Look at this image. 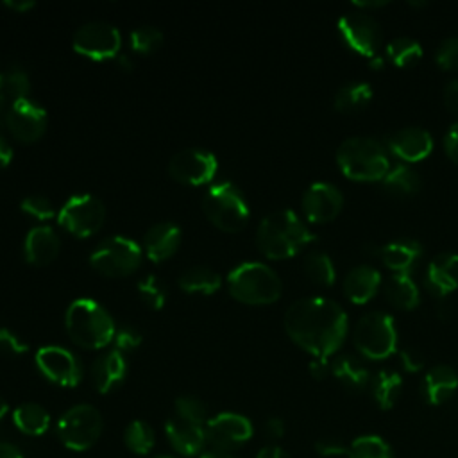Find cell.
<instances>
[{
    "instance_id": "19",
    "label": "cell",
    "mask_w": 458,
    "mask_h": 458,
    "mask_svg": "<svg viewBox=\"0 0 458 458\" xmlns=\"http://www.w3.org/2000/svg\"><path fill=\"white\" fill-rule=\"evenodd\" d=\"M170 445L182 456H195L206 445V426L172 415L165 424Z\"/></svg>"
},
{
    "instance_id": "6",
    "label": "cell",
    "mask_w": 458,
    "mask_h": 458,
    "mask_svg": "<svg viewBox=\"0 0 458 458\" xmlns=\"http://www.w3.org/2000/svg\"><path fill=\"white\" fill-rule=\"evenodd\" d=\"M202 208L211 224L225 233L240 231L249 220V204L240 188L229 181L211 184Z\"/></svg>"
},
{
    "instance_id": "14",
    "label": "cell",
    "mask_w": 458,
    "mask_h": 458,
    "mask_svg": "<svg viewBox=\"0 0 458 458\" xmlns=\"http://www.w3.org/2000/svg\"><path fill=\"white\" fill-rule=\"evenodd\" d=\"M39 372L59 386H75L82 379V365L79 358L59 345H45L36 352Z\"/></svg>"
},
{
    "instance_id": "7",
    "label": "cell",
    "mask_w": 458,
    "mask_h": 458,
    "mask_svg": "<svg viewBox=\"0 0 458 458\" xmlns=\"http://www.w3.org/2000/svg\"><path fill=\"white\" fill-rule=\"evenodd\" d=\"M102 415L91 404H75L57 420V437L72 451H88L102 435Z\"/></svg>"
},
{
    "instance_id": "3",
    "label": "cell",
    "mask_w": 458,
    "mask_h": 458,
    "mask_svg": "<svg viewBox=\"0 0 458 458\" xmlns=\"http://www.w3.org/2000/svg\"><path fill=\"white\" fill-rule=\"evenodd\" d=\"M70 338L84 349H102L114 338L116 326L107 310L93 299H75L64 315Z\"/></svg>"
},
{
    "instance_id": "21",
    "label": "cell",
    "mask_w": 458,
    "mask_h": 458,
    "mask_svg": "<svg viewBox=\"0 0 458 458\" xmlns=\"http://www.w3.org/2000/svg\"><path fill=\"white\" fill-rule=\"evenodd\" d=\"M181 243V229L174 222H157L143 236V252L154 263L168 259Z\"/></svg>"
},
{
    "instance_id": "13",
    "label": "cell",
    "mask_w": 458,
    "mask_h": 458,
    "mask_svg": "<svg viewBox=\"0 0 458 458\" xmlns=\"http://www.w3.org/2000/svg\"><path fill=\"white\" fill-rule=\"evenodd\" d=\"M252 422L234 411L218 413L206 422V444L215 451H231L252 437Z\"/></svg>"
},
{
    "instance_id": "40",
    "label": "cell",
    "mask_w": 458,
    "mask_h": 458,
    "mask_svg": "<svg viewBox=\"0 0 458 458\" xmlns=\"http://www.w3.org/2000/svg\"><path fill=\"white\" fill-rule=\"evenodd\" d=\"M163 43V32L156 27L143 25L131 32V47L140 54H152Z\"/></svg>"
},
{
    "instance_id": "55",
    "label": "cell",
    "mask_w": 458,
    "mask_h": 458,
    "mask_svg": "<svg viewBox=\"0 0 458 458\" xmlns=\"http://www.w3.org/2000/svg\"><path fill=\"white\" fill-rule=\"evenodd\" d=\"M4 5H5V7H9V9H13V11L25 13V11L32 9L36 4H34V2H29V0H25V2H14V0H9V2H4Z\"/></svg>"
},
{
    "instance_id": "50",
    "label": "cell",
    "mask_w": 458,
    "mask_h": 458,
    "mask_svg": "<svg viewBox=\"0 0 458 458\" xmlns=\"http://www.w3.org/2000/svg\"><path fill=\"white\" fill-rule=\"evenodd\" d=\"M310 372L315 379H324L331 372V363L324 358H313L310 363Z\"/></svg>"
},
{
    "instance_id": "33",
    "label": "cell",
    "mask_w": 458,
    "mask_h": 458,
    "mask_svg": "<svg viewBox=\"0 0 458 458\" xmlns=\"http://www.w3.org/2000/svg\"><path fill=\"white\" fill-rule=\"evenodd\" d=\"M386 191L394 195H413L420 190V175L410 165H395L392 166L386 175L381 179Z\"/></svg>"
},
{
    "instance_id": "31",
    "label": "cell",
    "mask_w": 458,
    "mask_h": 458,
    "mask_svg": "<svg viewBox=\"0 0 458 458\" xmlns=\"http://www.w3.org/2000/svg\"><path fill=\"white\" fill-rule=\"evenodd\" d=\"M179 286L188 292V293H202V295H209L215 293L220 288V276L209 268V267H191L188 270H184L179 279H177Z\"/></svg>"
},
{
    "instance_id": "58",
    "label": "cell",
    "mask_w": 458,
    "mask_h": 458,
    "mask_svg": "<svg viewBox=\"0 0 458 458\" xmlns=\"http://www.w3.org/2000/svg\"><path fill=\"white\" fill-rule=\"evenodd\" d=\"M369 64H370V68H374V70H381L383 64H385V57H381V55L377 54V55H374V57L369 59Z\"/></svg>"
},
{
    "instance_id": "25",
    "label": "cell",
    "mask_w": 458,
    "mask_h": 458,
    "mask_svg": "<svg viewBox=\"0 0 458 458\" xmlns=\"http://www.w3.org/2000/svg\"><path fill=\"white\" fill-rule=\"evenodd\" d=\"M458 388V374L449 365H435L431 367L422 379V397L428 404H442L445 403Z\"/></svg>"
},
{
    "instance_id": "48",
    "label": "cell",
    "mask_w": 458,
    "mask_h": 458,
    "mask_svg": "<svg viewBox=\"0 0 458 458\" xmlns=\"http://www.w3.org/2000/svg\"><path fill=\"white\" fill-rule=\"evenodd\" d=\"M399 356H401V363H403V367H404L406 372H417V370H420L422 365H424L420 354L415 352L413 349H403V351L399 352Z\"/></svg>"
},
{
    "instance_id": "42",
    "label": "cell",
    "mask_w": 458,
    "mask_h": 458,
    "mask_svg": "<svg viewBox=\"0 0 458 458\" xmlns=\"http://www.w3.org/2000/svg\"><path fill=\"white\" fill-rule=\"evenodd\" d=\"M21 211L36 220H50L55 215L52 202L43 195H29L20 204Z\"/></svg>"
},
{
    "instance_id": "51",
    "label": "cell",
    "mask_w": 458,
    "mask_h": 458,
    "mask_svg": "<svg viewBox=\"0 0 458 458\" xmlns=\"http://www.w3.org/2000/svg\"><path fill=\"white\" fill-rule=\"evenodd\" d=\"M265 431L270 438H281L284 435V422L277 417H272L265 424Z\"/></svg>"
},
{
    "instance_id": "8",
    "label": "cell",
    "mask_w": 458,
    "mask_h": 458,
    "mask_svg": "<svg viewBox=\"0 0 458 458\" xmlns=\"http://www.w3.org/2000/svg\"><path fill=\"white\" fill-rule=\"evenodd\" d=\"M354 345L369 360L388 358L397 345L394 318L385 311L365 313L354 327Z\"/></svg>"
},
{
    "instance_id": "41",
    "label": "cell",
    "mask_w": 458,
    "mask_h": 458,
    "mask_svg": "<svg viewBox=\"0 0 458 458\" xmlns=\"http://www.w3.org/2000/svg\"><path fill=\"white\" fill-rule=\"evenodd\" d=\"M138 295L150 310H161L166 301V290L156 276H147L138 283Z\"/></svg>"
},
{
    "instance_id": "56",
    "label": "cell",
    "mask_w": 458,
    "mask_h": 458,
    "mask_svg": "<svg viewBox=\"0 0 458 458\" xmlns=\"http://www.w3.org/2000/svg\"><path fill=\"white\" fill-rule=\"evenodd\" d=\"M388 2H385V0H377V2H354V7H358V11H361V9H377V7H383Z\"/></svg>"
},
{
    "instance_id": "59",
    "label": "cell",
    "mask_w": 458,
    "mask_h": 458,
    "mask_svg": "<svg viewBox=\"0 0 458 458\" xmlns=\"http://www.w3.org/2000/svg\"><path fill=\"white\" fill-rule=\"evenodd\" d=\"M116 63H118V66H120L122 70H131V68H132V63L129 61L127 55H116Z\"/></svg>"
},
{
    "instance_id": "15",
    "label": "cell",
    "mask_w": 458,
    "mask_h": 458,
    "mask_svg": "<svg viewBox=\"0 0 458 458\" xmlns=\"http://www.w3.org/2000/svg\"><path fill=\"white\" fill-rule=\"evenodd\" d=\"M216 157L204 148H184L172 156L168 163L170 175L182 184H206L216 174Z\"/></svg>"
},
{
    "instance_id": "45",
    "label": "cell",
    "mask_w": 458,
    "mask_h": 458,
    "mask_svg": "<svg viewBox=\"0 0 458 458\" xmlns=\"http://www.w3.org/2000/svg\"><path fill=\"white\" fill-rule=\"evenodd\" d=\"M29 351V345L13 331L7 327H0V352L16 356Z\"/></svg>"
},
{
    "instance_id": "5",
    "label": "cell",
    "mask_w": 458,
    "mask_h": 458,
    "mask_svg": "<svg viewBox=\"0 0 458 458\" xmlns=\"http://www.w3.org/2000/svg\"><path fill=\"white\" fill-rule=\"evenodd\" d=\"M229 293L243 304H272L281 297V279L265 263L247 261L231 270L227 277Z\"/></svg>"
},
{
    "instance_id": "38",
    "label": "cell",
    "mask_w": 458,
    "mask_h": 458,
    "mask_svg": "<svg viewBox=\"0 0 458 458\" xmlns=\"http://www.w3.org/2000/svg\"><path fill=\"white\" fill-rule=\"evenodd\" d=\"M123 442L134 454H148L156 444L154 429L145 420H132L125 426Z\"/></svg>"
},
{
    "instance_id": "17",
    "label": "cell",
    "mask_w": 458,
    "mask_h": 458,
    "mask_svg": "<svg viewBox=\"0 0 458 458\" xmlns=\"http://www.w3.org/2000/svg\"><path fill=\"white\" fill-rule=\"evenodd\" d=\"M344 208L342 191L331 182H313L302 195V213L313 224L333 220Z\"/></svg>"
},
{
    "instance_id": "54",
    "label": "cell",
    "mask_w": 458,
    "mask_h": 458,
    "mask_svg": "<svg viewBox=\"0 0 458 458\" xmlns=\"http://www.w3.org/2000/svg\"><path fill=\"white\" fill-rule=\"evenodd\" d=\"M0 458H23L18 445L11 442H0Z\"/></svg>"
},
{
    "instance_id": "60",
    "label": "cell",
    "mask_w": 458,
    "mask_h": 458,
    "mask_svg": "<svg viewBox=\"0 0 458 458\" xmlns=\"http://www.w3.org/2000/svg\"><path fill=\"white\" fill-rule=\"evenodd\" d=\"M7 410H9V406H7V401L0 395V420L4 419V415L7 413Z\"/></svg>"
},
{
    "instance_id": "53",
    "label": "cell",
    "mask_w": 458,
    "mask_h": 458,
    "mask_svg": "<svg viewBox=\"0 0 458 458\" xmlns=\"http://www.w3.org/2000/svg\"><path fill=\"white\" fill-rule=\"evenodd\" d=\"M13 159V148L9 145V141L0 134V168L7 166Z\"/></svg>"
},
{
    "instance_id": "22",
    "label": "cell",
    "mask_w": 458,
    "mask_h": 458,
    "mask_svg": "<svg viewBox=\"0 0 458 458\" xmlns=\"http://www.w3.org/2000/svg\"><path fill=\"white\" fill-rule=\"evenodd\" d=\"M61 249V240L57 233L48 225L32 227L23 242V254L25 259L32 265L43 267L52 263Z\"/></svg>"
},
{
    "instance_id": "36",
    "label": "cell",
    "mask_w": 458,
    "mask_h": 458,
    "mask_svg": "<svg viewBox=\"0 0 458 458\" xmlns=\"http://www.w3.org/2000/svg\"><path fill=\"white\" fill-rule=\"evenodd\" d=\"M347 458H394L392 447L377 435H363L347 444Z\"/></svg>"
},
{
    "instance_id": "29",
    "label": "cell",
    "mask_w": 458,
    "mask_h": 458,
    "mask_svg": "<svg viewBox=\"0 0 458 458\" xmlns=\"http://www.w3.org/2000/svg\"><path fill=\"white\" fill-rule=\"evenodd\" d=\"M331 374L349 390L360 392L363 390L369 383H370V376L369 370L363 367L361 361H358L356 358L345 354V356H338L333 363H331Z\"/></svg>"
},
{
    "instance_id": "26",
    "label": "cell",
    "mask_w": 458,
    "mask_h": 458,
    "mask_svg": "<svg viewBox=\"0 0 458 458\" xmlns=\"http://www.w3.org/2000/svg\"><path fill=\"white\" fill-rule=\"evenodd\" d=\"M422 247L417 240L401 238L388 242L379 249V258L392 272H410L415 261L420 258Z\"/></svg>"
},
{
    "instance_id": "28",
    "label": "cell",
    "mask_w": 458,
    "mask_h": 458,
    "mask_svg": "<svg viewBox=\"0 0 458 458\" xmlns=\"http://www.w3.org/2000/svg\"><path fill=\"white\" fill-rule=\"evenodd\" d=\"M13 422L21 433L30 437H39L48 429L50 415L38 403H23L14 408Z\"/></svg>"
},
{
    "instance_id": "18",
    "label": "cell",
    "mask_w": 458,
    "mask_h": 458,
    "mask_svg": "<svg viewBox=\"0 0 458 458\" xmlns=\"http://www.w3.org/2000/svg\"><path fill=\"white\" fill-rule=\"evenodd\" d=\"M386 147L395 157L406 163H417L433 150V138L422 127H403L388 136Z\"/></svg>"
},
{
    "instance_id": "30",
    "label": "cell",
    "mask_w": 458,
    "mask_h": 458,
    "mask_svg": "<svg viewBox=\"0 0 458 458\" xmlns=\"http://www.w3.org/2000/svg\"><path fill=\"white\" fill-rule=\"evenodd\" d=\"M372 95L374 91L369 82L352 81L338 88V91L335 93L333 106L340 113H354L369 106V102L372 100Z\"/></svg>"
},
{
    "instance_id": "62",
    "label": "cell",
    "mask_w": 458,
    "mask_h": 458,
    "mask_svg": "<svg viewBox=\"0 0 458 458\" xmlns=\"http://www.w3.org/2000/svg\"><path fill=\"white\" fill-rule=\"evenodd\" d=\"M152 458H174V456H152Z\"/></svg>"
},
{
    "instance_id": "20",
    "label": "cell",
    "mask_w": 458,
    "mask_h": 458,
    "mask_svg": "<svg viewBox=\"0 0 458 458\" xmlns=\"http://www.w3.org/2000/svg\"><path fill=\"white\" fill-rule=\"evenodd\" d=\"M426 288L437 295L445 297L458 288V254L444 252L435 256L426 268Z\"/></svg>"
},
{
    "instance_id": "1",
    "label": "cell",
    "mask_w": 458,
    "mask_h": 458,
    "mask_svg": "<svg viewBox=\"0 0 458 458\" xmlns=\"http://www.w3.org/2000/svg\"><path fill=\"white\" fill-rule=\"evenodd\" d=\"M344 308L326 297H304L292 302L284 313L288 336L313 358L327 360L340 349L347 335Z\"/></svg>"
},
{
    "instance_id": "12",
    "label": "cell",
    "mask_w": 458,
    "mask_h": 458,
    "mask_svg": "<svg viewBox=\"0 0 458 458\" xmlns=\"http://www.w3.org/2000/svg\"><path fill=\"white\" fill-rule=\"evenodd\" d=\"M336 29L342 41L356 54H361L367 59L377 55V48L381 45V27L369 13H347L338 20Z\"/></svg>"
},
{
    "instance_id": "46",
    "label": "cell",
    "mask_w": 458,
    "mask_h": 458,
    "mask_svg": "<svg viewBox=\"0 0 458 458\" xmlns=\"http://www.w3.org/2000/svg\"><path fill=\"white\" fill-rule=\"evenodd\" d=\"M315 449L320 456H345L347 453V444L336 440V438H322L315 444Z\"/></svg>"
},
{
    "instance_id": "43",
    "label": "cell",
    "mask_w": 458,
    "mask_h": 458,
    "mask_svg": "<svg viewBox=\"0 0 458 458\" xmlns=\"http://www.w3.org/2000/svg\"><path fill=\"white\" fill-rule=\"evenodd\" d=\"M435 61L442 70H458V36H451L438 45Z\"/></svg>"
},
{
    "instance_id": "23",
    "label": "cell",
    "mask_w": 458,
    "mask_h": 458,
    "mask_svg": "<svg viewBox=\"0 0 458 458\" xmlns=\"http://www.w3.org/2000/svg\"><path fill=\"white\" fill-rule=\"evenodd\" d=\"M127 374V361L123 352L118 349L106 351L100 354L91 367V377L95 383V388L100 394H109L114 390L120 383H123Z\"/></svg>"
},
{
    "instance_id": "9",
    "label": "cell",
    "mask_w": 458,
    "mask_h": 458,
    "mask_svg": "<svg viewBox=\"0 0 458 458\" xmlns=\"http://www.w3.org/2000/svg\"><path fill=\"white\" fill-rule=\"evenodd\" d=\"M143 258V249L127 236H109L98 243L91 252V267L109 277L129 276L134 272Z\"/></svg>"
},
{
    "instance_id": "24",
    "label": "cell",
    "mask_w": 458,
    "mask_h": 458,
    "mask_svg": "<svg viewBox=\"0 0 458 458\" xmlns=\"http://www.w3.org/2000/svg\"><path fill=\"white\" fill-rule=\"evenodd\" d=\"M381 286V274L370 265L351 268L344 279V293L354 304L369 302Z\"/></svg>"
},
{
    "instance_id": "16",
    "label": "cell",
    "mask_w": 458,
    "mask_h": 458,
    "mask_svg": "<svg viewBox=\"0 0 458 458\" xmlns=\"http://www.w3.org/2000/svg\"><path fill=\"white\" fill-rule=\"evenodd\" d=\"M5 125L16 140L23 143L36 141L47 129V111L39 102L32 98L18 100L9 107L5 114Z\"/></svg>"
},
{
    "instance_id": "35",
    "label": "cell",
    "mask_w": 458,
    "mask_h": 458,
    "mask_svg": "<svg viewBox=\"0 0 458 458\" xmlns=\"http://www.w3.org/2000/svg\"><path fill=\"white\" fill-rule=\"evenodd\" d=\"M422 54L424 50L420 43L408 36L395 38L386 45V59L397 68H408L415 64L417 61H420Z\"/></svg>"
},
{
    "instance_id": "2",
    "label": "cell",
    "mask_w": 458,
    "mask_h": 458,
    "mask_svg": "<svg viewBox=\"0 0 458 458\" xmlns=\"http://www.w3.org/2000/svg\"><path fill=\"white\" fill-rule=\"evenodd\" d=\"M315 234L292 209L267 215L256 229V247L270 259H284L304 249Z\"/></svg>"
},
{
    "instance_id": "52",
    "label": "cell",
    "mask_w": 458,
    "mask_h": 458,
    "mask_svg": "<svg viewBox=\"0 0 458 458\" xmlns=\"http://www.w3.org/2000/svg\"><path fill=\"white\" fill-rule=\"evenodd\" d=\"M256 458H292V456L279 445H267L256 454Z\"/></svg>"
},
{
    "instance_id": "4",
    "label": "cell",
    "mask_w": 458,
    "mask_h": 458,
    "mask_svg": "<svg viewBox=\"0 0 458 458\" xmlns=\"http://www.w3.org/2000/svg\"><path fill=\"white\" fill-rule=\"evenodd\" d=\"M336 163L352 181H381L390 170L385 147L369 136H352L340 143Z\"/></svg>"
},
{
    "instance_id": "32",
    "label": "cell",
    "mask_w": 458,
    "mask_h": 458,
    "mask_svg": "<svg viewBox=\"0 0 458 458\" xmlns=\"http://www.w3.org/2000/svg\"><path fill=\"white\" fill-rule=\"evenodd\" d=\"M370 386H372V395H374V401L377 403V406L381 410H390L401 395L403 379L394 370H379L372 377Z\"/></svg>"
},
{
    "instance_id": "57",
    "label": "cell",
    "mask_w": 458,
    "mask_h": 458,
    "mask_svg": "<svg viewBox=\"0 0 458 458\" xmlns=\"http://www.w3.org/2000/svg\"><path fill=\"white\" fill-rule=\"evenodd\" d=\"M200 458H236V456H233L227 451H215V449H211V451H206Z\"/></svg>"
},
{
    "instance_id": "37",
    "label": "cell",
    "mask_w": 458,
    "mask_h": 458,
    "mask_svg": "<svg viewBox=\"0 0 458 458\" xmlns=\"http://www.w3.org/2000/svg\"><path fill=\"white\" fill-rule=\"evenodd\" d=\"M304 272L311 283L320 286H331L336 279V272L331 258L326 252H318V250L310 252L304 258Z\"/></svg>"
},
{
    "instance_id": "27",
    "label": "cell",
    "mask_w": 458,
    "mask_h": 458,
    "mask_svg": "<svg viewBox=\"0 0 458 458\" xmlns=\"http://www.w3.org/2000/svg\"><path fill=\"white\" fill-rule=\"evenodd\" d=\"M385 295L399 310H413L419 304V288L410 272H394L385 284Z\"/></svg>"
},
{
    "instance_id": "47",
    "label": "cell",
    "mask_w": 458,
    "mask_h": 458,
    "mask_svg": "<svg viewBox=\"0 0 458 458\" xmlns=\"http://www.w3.org/2000/svg\"><path fill=\"white\" fill-rule=\"evenodd\" d=\"M444 148L447 157L458 165V122L447 129L444 136Z\"/></svg>"
},
{
    "instance_id": "11",
    "label": "cell",
    "mask_w": 458,
    "mask_h": 458,
    "mask_svg": "<svg viewBox=\"0 0 458 458\" xmlns=\"http://www.w3.org/2000/svg\"><path fill=\"white\" fill-rule=\"evenodd\" d=\"M72 45L77 54L93 61H104L116 57L122 38L114 25L97 20L81 25L73 34Z\"/></svg>"
},
{
    "instance_id": "44",
    "label": "cell",
    "mask_w": 458,
    "mask_h": 458,
    "mask_svg": "<svg viewBox=\"0 0 458 458\" xmlns=\"http://www.w3.org/2000/svg\"><path fill=\"white\" fill-rule=\"evenodd\" d=\"M141 333L134 327V326H129V324H123L120 327H116L114 331V349H118L120 352H125V351H132L136 349L140 344H141Z\"/></svg>"
},
{
    "instance_id": "49",
    "label": "cell",
    "mask_w": 458,
    "mask_h": 458,
    "mask_svg": "<svg viewBox=\"0 0 458 458\" xmlns=\"http://www.w3.org/2000/svg\"><path fill=\"white\" fill-rule=\"evenodd\" d=\"M444 104L451 113L458 114V79H453L445 84V88H444Z\"/></svg>"
},
{
    "instance_id": "61",
    "label": "cell",
    "mask_w": 458,
    "mask_h": 458,
    "mask_svg": "<svg viewBox=\"0 0 458 458\" xmlns=\"http://www.w3.org/2000/svg\"><path fill=\"white\" fill-rule=\"evenodd\" d=\"M9 107H11V106H9V104H7V102H5V100H4V98H2V97H0V118H2V116H5V114H7V111H9Z\"/></svg>"
},
{
    "instance_id": "10",
    "label": "cell",
    "mask_w": 458,
    "mask_h": 458,
    "mask_svg": "<svg viewBox=\"0 0 458 458\" xmlns=\"http://www.w3.org/2000/svg\"><path fill=\"white\" fill-rule=\"evenodd\" d=\"M106 220L104 202L89 193L73 195L57 213V222L70 234L86 238L95 234Z\"/></svg>"
},
{
    "instance_id": "39",
    "label": "cell",
    "mask_w": 458,
    "mask_h": 458,
    "mask_svg": "<svg viewBox=\"0 0 458 458\" xmlns=\"http://www.w3.org/2000/svg\"><path fill=\"white\" fill-rule=\"evenodd\" d=\"M174 415H177L181 419H186V420H191L195 424H202V426H206V422H208V408L195 395L177 397L175 404H174Z\"/></svg>"
},
{
    "instance_id": "34",
    "label": "cell",
    "mask_w": 458,
    "mask_h": 458,
    "mask_svg": "<svg viewBox=\"0 0 458 458\" xmlns=\"http://www.w3.org/2000/svg\"><path fill=\"white\" fill-rule=\"evenodd\" d=\"M30 81L23 68L9 66L0 72V97L13 106L18 100L29 98Z\"/></svg>"
}]
</instances>
